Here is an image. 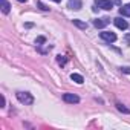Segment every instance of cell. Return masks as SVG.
<instances>
[{"label":"cell","instance_id":"cell-1","mask_svg":"<svg viewBox=\"0 0 130 130\" xmlns=\"http://www.w3.org/2000/svg\"><path fill=\"white\" fill-rule=\"evenodd\" d=\"M17 100L22 103V104H26V106H31L34 103V98L31 93L28 92H17Z\"/></svg>","mask_w":130,"mask_h":130},{"label":"cell","instance_id":"cell-2","mask_svg":"<svg viewBox=\"0 0 130 130\" xmlns=\"http://www.w3.org/2000/svg\"><path fill=\"white\" fill-rule=\"evenodd\" d=\"M95 3H96L98 8L106 9V11H110V9L113 8V3L110 2V0H95Z\"/></svg>","mask_w":130,"mask_h":130},{"label":"cell","instance_id":"cell-3","mask_svg":"<svg viewBox=\"0 0 130 130\" xmlns=\"http://www.w3.org/2000/svg\"><path fill=\"white\" fill-rule=\"evenodd\" d=\"M100 37H101L103 40L109 41V43H113V41H116V34H115V32H109V31H104V32H101V34H100Z\"/></svg>","mask_w":130,"mask_h":130},{"label":"cell","instance_id":"cell-4","mask_svg":"<svg viewBox=\"0 0 130 130\" xmlns=\"http://www.w3.org/2000/svg\"><path fill=\"white\" fill-rule=\"evenodd\" d=\"M63 100L66 101V103H69V104H77L80 101V98L77 95H74V93H64L63 95Z\"/></svg>","mask_w":130,"mask_h":130},{"label":"cell","instance_id":"cell-5","mask_svg":"<svg viewBox=\"0 0 130 130\" xmlns=\"http://www.w3.org/2000/svg\"><path fill=\"white\" fill-rule=\"evenodd\" d=\"M113 22H115V25H116V28H118V29H122V31H124V29H127V28H128V23H127L124 19H121V17H116Z\"/></svg>","mask_w":130,"mask_h":130},{"label":"cell","instance_id":"cell-6","mask_svg":"<svg viewBox=\"0 0 130 130\" xmlns=\"http://www.w3.org/2000/svg\"><path fill=\"white\" fill-rule=\"evenodd\" d=\"M109 22H110V19H107V17H104V19H96V20H93V26L95 28H104V26H107L109 25Z\"/></svg>","mask_w":130,"mask_h":130},{"label":"cell","instance_id":"cell-7","mask_svg":"<svg viewBox=\"0 0 130 130\" xmlns=\"http://www.w3.org/2000/svg\"><path fill=\"white\" fill-rule=\"evenodd\" d=\"M69 8L75 11L81 9V0H69Z\"/></svg>","mask_w":130,"mask_h":130},{"label":"cell","instance_id":"cell-8","mask_svg":"<svg viewBox=\"0 0 130 130\" xmlns=\"http://www.w3.org/2000/svg\"><path fill=\"white\" fill-rule=\"evenodd\" d=\"M119 14L124 15V17H130V3L121 6V8H119Z\"/></svg>","mask_w":130,"mask_h":130},{"label":"cell","instance_id":"cell-9","mask_svg":"<svg viewBox=\"0 0 130 130\" xmlns=\"http://www.w3.org/2000/svg\"><path fill=\"white\" fill-rule=\"evenodd\" d=\"M0 2H2V11H3V14H8L9 8H11V5L8 3V0H0Z\"/></svg>","mask_w":130,"mask_h":130},{"label":"cell","instance_id":"cell-10","mask_svg":"<svg viewBox=\"0 0 130 130\" xmlns=\"http://www.w3.org/2000/svg\"><path fill=\"white\" fill-rule=\"evenodd\" d=\"M72 22H74V25L78 26L80 29H86V28H87V23H84V22H81V20H78V19H74Z\"/></svg>","mask_w":130,"mask_h":130},{"label":"cell","instance_id":"cell-11","mask_svg":"<svg viewBox=\"0 0 130 130\" xmlns=\"http://www.w3.org/2000/svg\"><path fill=\"white\" fill-rule=\"evenodd\" d=\"M71 80H72V81H75V83H78V84H81V83L84 81V80H83V77H81L80 74H72V75H71Z\"/></svg>","mask_w":130,"mask_h":130},{"label":"cell","instance_id":"cell-12","mask_svg":"<svg viewBox=\"0 0 130 130\" xmlns=\"http://www.w3.org/2000/svg\"><path fill=\"white\" fill-rule=\"evenodd\" d=\"M57 61H58V64H61V66H63V64H66V57H63V55H58L57 57Z\"/></svg>","mask_w":130,"mask_h":130},{"label":"cell","instance_id":"cell-13","mask_svg":"<svg viewBox=\"0 0 130 130\" xmlns=\"http://www.w3.org/2000/svg\"><path fill=\"white\" fill-rule=\"evenodd\" d=\"M116 107H118V110H119V112H122V113H130V110H128L127 107H124L122 104H116Z\"/></svg>","mask_w":130,"mask_h":130},{"label":"cell","instance_id":"cell-14","mask_svg":"<svg viewBox=\"0 0 130 130\" xmlns=\"http://www.w3.org/2000/svg\"><path fill=\"white\" fill-rule=\"evenodd\" d=\"M37 6L41 9V11H49V6H46L44 3H41V2H37Z\"/></svg>","mask_w":130,"mask_h":130},{"label":"cell","instance_id":"cell-15","mask_svg":"<svg viewBox=\"0 0 130 130\" xmlns=\"http://www.w3.org/2000/svg\"><path fill=\"white\" fill-rule=\"evenodd\" d=\"M44 41H46V38H44V37H38V38L35 40V43H37V44H41V43H44Z\"/></svg>","mask_w":130,"mask_h":130},{"label":"cell","instance_id":"cell-16","mask_svg":"<svg viewBox=\"0 0 130 130\" xmlns=\"http://www.w3.org/2000/svg\"><path fill=\"white\" fill-rule=\"evenodd\" d=\"M121 71H122L124 74H130V68H121Z\"/></svg>","mask_w":130,"mask_h":130},{"label":"cell","instance_id":"cell-17","mask_svg":"<svg viewBox=\"0 0 130 130\" xmlns=\"http://www.w3.org/2000/svg\"><path fill=\"white\" fill-rule=\"evenodd\" d=\"M52 2H55V3H60V2H61V0H52Z\"/></svg>","mask_w":130,"mask_h":130},{"label":"cell","instance_id":"cell-18","mask_svg":"<svg viewBox=\"0 0 130 130\" xmlns=\"http://www.w3.org/2000/svg\"><path fill=\"white\" fill-rule=\"evenodd\" d=\"M19 2H20V3H26V0H19Z\"/></svg>","mask_w":130,"mask_h":130}]
</instances>
